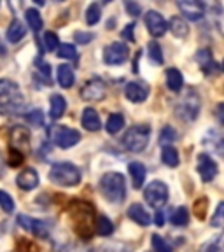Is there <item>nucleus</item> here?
Instances as JSON below:
<instances>
[{
  "label": "nucleus",
  "mask_w": 224,
  "mask_h": 252,
  "mask_svg": "<svg viewBox=\"0 0 224 252\" xmlns=\"http://www.w3.org/2000/svg\"><path fill=\"white\" fill-rule=\"evenodd\" d=\"M100 191L112 203H121L126 198L125 177L118 172H109L100 179Z\"/></svg>",
  "instance_id": "obj_1"
},
{
  "label": "nucleus",
  "mask_w": 224,
  "mask_h": 252,
  "mask_svg": "<svg viewBox=\"0 0 224 252\" xmlns=\"http://www.w3.org/2000/svg\"><path fill=\"white\" fill-rule=\"evenodd\" d=\"M49 181L56 186H63V188H72L81 182V170L68 161H60L55 163L49 170Z\"/></svg>",
  "instance_id": "obj_2"
},
{
  "label": "nucleus",
  "mask_w": 224,
  "mask_h": 252,
  "mask_svg": "<svg viewBox=\"0 0 224 252\" xmlns=\"http://www.w3.org/2000/svg\"><path fill=\"white\" fill-rule=\"evenodd\" d=\"M151 138V128L147 125H135L126 130L123 137V146L131 153H140L147 147Z\"/></svg>",
  "instance_id": "obj_3"
},
{
  "label": "nucleus",
  "mask_w": 224,
  "mask_h": 252,
  "mask_svg": "<svg viewBox=\"0 0 224 252\" xmlns=\"http://www.w3.org/2000/svg\"><path fill=\"white\" fill-rule=\"evenodd\" d=\"M47 137L49 140L55 144L60 149H70V147L77 146L81 142V133L74 128H68V126L55 125L47 130Z\"/></svg>",
  "instance_id": "obj_4"
},
{
  "label": "nucleus",
  "mask_w": 224,
  "mask_h": 252,
  "mask_svg": "<svg viewBox=\"0 0 224 252\" xmlns=\"http://www.w3.org/2000/svg\"><path fill=\"white\" fill-rule=\"evenodd\" d=\"M144 198H146L149 207H153L154 210H160L168 201V186L163 181H153L144 191Z\"/></svg>",
  "instance_id": "obj_5"
},
{
  "label": "nucleus",
  "mask_w": 224,
  "mask_h": 252,
  "mask_svg": "<svg viewBox=\"0 0 224 252\" xmlns=\"http://www.w3.org/2000/svg\"><path fill=\"white\" fill-rule=\"evenodd\" d=\"M177 116L184 121H194L198 118V112H200V100H198V94H194V91H189L184 98L177 103V109H175Z\"/></svg>",
  "instance_id": "obj_6"
},
{
  "label": "nucleus",
  "mask_w": 224,
  "mask_h": 252,
  "mask_svg": "<svg viewBox=\"0 0 224 252\" xmlns=\"http://www.w3.org/2000/svg\"><path fill=\"white\" fill-rule=\"evenodd\" d=\"M16 220H18V224H20L21 228L27 229L28 233H32V235L37 236V238H47V236H49V224H47L46 220L25 216V214L16 217Z\"/></svg>",
  "instance_id": "obj_7"
},
{
  "label": "nucleus",
  "mask_w": 224,
  "mask_h": 252,
  "mask_svg": "<svg viewBox=\"0 0 224 252\" xmlns=\"http://www.w3.org/2000/svg\"><path fill=\"white\" fill-rule=\"evenodd\" d=\"M128 46L125 42H112L103 49V62L107 65H121L128 60Z\"/></svg>",
  "instance_id": "obj_8"
},
{
  "label": "nucleus",
  "mask_w": 224,
  "mask_h": 252,
  "mask_svg": "<svg viewBox=\"0 0 224 252\" xmlns=\"http://www.w3.org/2000/svg\"><path fill=\"white\" fill-rule=\"evenodd\" d=\"M107 93V86L102 79H90L84 88L81 90V98L86 102H96V100H103Z\"/></svg>",
  "instance_id": "obj_9"
},
{
  "label": "nucleus",
  "mask_w": 224,
  "mask_h": 252,
  "mask_svg": "<svg viewBox=\"0 0 224 252\" xmlns=\"http://www.w3.org/2000/svg\"><path fill=\"white\" fill-rule=\"evenodd\" d=\"M196 168L200 177L203 182H212L217 175V163L212 159V156H209L207 153L198 154V161H196Z\"/></svg>",
  "instance_id": "obj_10"
},
{
  "label": "nucleus",
  "mask_w": 224,
  "mask_h": 252,
  "mask_svg": "<svg viewBox=\"0 0 224 252\" xmlns=\"http://www.w3.org/2000/svg\"><path fill=\"white\" fill-rule=\"evenodd\" d=\"M149 84L146 81H131V83L126 84L125 88V96L130 102L133 103H140L149 96Z\"/></svg>",
  "instance_id": "obj_11"
},
{
  "label": "nucleus",
  "mask_w": 224,
  "mask_h": 252,
  "mask_svg": "<svg viewBox=\"0 0 224 252\" xmlns=\"http://www.w3.org/2000/svg\"><path fill=\"white\" fill-rule=\"evenodd\" d=\"M146 27L153 37H163L168 30L166 21L158 11H149L146 14Z\"/></svg>",
  "instance_id": "obj_12"
},
{
  "label": "nucleus",
  "mask_w": 224,
  "mask_h": 252,
  "mask_svg": "<svg viewBox=\"0 0 224 252\" xmlns=\"http://www.w3.org/2000/svg\"><path fill=\"white\" fill-rule=\"evenodd\" d=\"M177 7L182 12V16L191 21H200L205 14V5L201 2H194V0H182L177 4Z\"/></svg>",
  "instance_id": "obj_13"
},
{
  "label": "nucleus",
  "mask_w": 224,
  "mask_h": 252,
  "mask_svg": "<svg viewBox=\"0 0 224 252\" xmlns=\"http://www.w3.org/2000/svg\"><path fill=\"white\" fill-rule=\"evenodd\" d=\"M40 179H39V173H37L35 168H25L18 173V177H16V184L18 188L23 189V191H32V189H35L39 186Z\"/></svg>",
  "instance_id": "obj_14"
},
{
  "label": "nucleus",
  "mask_w": 224,
  "mask_h": 252,
  "mask_svg": "<svg viewBox=\"0 0 224 252\" xmlns=\"http://www.w3.org/2000/svg\"><path fill=\"white\" fill-rule=\"evenodd\" d=\"M11 140H12V149L20 151H28L30 147V131L25 126H14L11 130Z\"/></svg>",
  "instance_id": "obj_15"
},
{
  "label": "nucleus",
  "mask_w": 224,
  "mask_h": 252,
  "mask_svg": "<svg viewBox=\"0 0 224 252\" xmlns=\"http://www.w3.org/2000/svg\"><path fill=\"white\" fill-rule=\"evenodd\" d=\"M81 123L86 128L88 131H98L102 128V123H100L98 112L93 109V107H86L83 110V116H81Z\"/></svg>",
  "instance_id": "obj_16"
},
{
  "label": "nucleus",
  "mask_w": 224,
  "mask_h": 252,
  "mask_svg": "<svg viewBox=\"0 0 224 252\" xmlns=\"http://www.w3.org/2000/svg\"><path fill=\"white\" fill-rule=\"evenodd\" d=\"M67 110V100L63 98L62 94L55 93L49 98V118L51 119H60Z\"/></svg>",
  "instance_id": "obj_17"
},
{
  "label": "nucleus",
  "mask_w": 224,
  "mask_h": 252,
  "mask_svg": "<svg viewBox=\"0 0 224 252\" xmlns=\"http://www.w3.org/2000/svg\"><path fill=\"white\" fill-rule=\"evenodd\" d=\"M128 217L140 226H149L151 224V216L147 214V210L144 209L140 203L130 205V209H128Z\"/></svg>",
  "instance_id": "obj_18"
},
{
  "label": "nucleus",
  "mask_w": 224,
  "mask_h": 252,
  "mask_svg": "<svg viewBox=\"0 0 224 252\" xmlns=\"http://www.w3.org/2000/svg\"><path fill=\"white\" fill-rule=\"evenodd\" d=\"M128 172H130L131 181H133V188L140 189L144 186V182H146V175H147L146 166L142 165L140 161H131L128 165Z\"/></svg>",
  "instance_id": "obj_19"
},
{
  "label": "nucleus",
  "mask_w": 224,
  "mask_h": 252,
  "mask_svg": "<svg viewBox=\"0 0 224 252\" xmlns=\"http://www.w3.org/2000/svg\"><path fill=\"white\" fill-rule=\"evenodd\" d=\"M196 62H198V65H200V68L207 75H210V74L216 72L217 67H216V62H214L210 49H200V51L196 53Z\"/></svg>",
  "instance_id": "obj_20"
},
{
  "label": "nucleus",
  "mask_w": 224,
  "mask_h": 252,
  "mask_svg": "<svg viewBox=\"0 0 224 252\" xmlns=\"http://www.w3.org/2000/svg\"><path fill=\"white\" fill-rule=\"evenodd\" d=\"M56 79H58L60 86L65 88V90L74 86L75 74H74V70H72L70 65H60V67L56 68Z\"/></svg>",
  "instance_id": "obj_21"
},
{
  "label": "nucleus",
  "mask_w": 224,
  "mask_h": 252,
  "mask_svg": "<svg viewBox=\"0 0 224 252\" xmlns=\"http://www.w3.org/2000/svg\"><path fill=\"white\" fill-rule=\"evenodd\" d=\"M25 35H27V28H25V25L21 23L20 20H12L11 25L7 27V33H5L9 42L18 44L21 39H25Z\"/></svg>",
  "instance_id": "obj_22"
},
{
  "label": "nucleus",
  "mask_w": 224,
  "mask_h": 252,
  "mask_svg": "<svg viewBox=\"0 0 224 252\" xmlns=\"http://www.w3.org/2000/svg\"><path fill=\"white\" fill-rule=\"evenodd\" d=\"M165 79H166V88L170 91H173V93H179L182 90V86H184V77H182V74L175 67L166 70Z\"/></svg>",
  "instance_id": "obj_23"
},
{
  "label": "nucleus",
  "mask_w": 224,
  "mask_h": 252,
  "mask_svg": "<svg viewBox=\"0 0 224 252\" xmlns=\"http://www.w3.org/2000/svg\"><path fill=\"white\" fill-rule=\"evenodd\" d=\"M166 27H168L170 32H172L175 37H179V39H184V37H188V33H189L188 23L182 20L181 16H173V18H170V21L166 23Z\"/></svg>",
  "instance_id": "obj_24"
},
{
  "label": "nucleus",
  "mask_w": 224,
  "mask_h": 252,
  "mask_svg": "<svg viewBox=\"0 0 224 252\" xmlns=\"http://www.w3.org/2000/svg\"><path fill=\"white\" fill-rule=\"evenodd\" d=\"M25 18H27L28 27L33 30V33H39V32L42 30L44 21H42V18H40V12L37 11V9H27V12H25Z\"/></svg>",
  "instance_id": "obj_25"
},
{
  "label": "nucleus",
  "mask_w": 224,
  "mask_h": 252,
  "mask_svg": "<svg viewBox=\"0 0 224 252\" xmlns=\"http://www.w3.org/2000/svg\"><path fill=\"white\" fill-rule=\"evenodd\" d=\"M200 252H224V231L216 235L212 240L205 242L200 247Z\"/></svg>",
  "instance_id": "obj_26"
},
{
  "label": "nucleus",
  "mask_w": 224,
  "mask_h": 252,
  "mask_svg": "<svg viewBox=\"0 0 224 252\" xmlns=\"http://www.w3.org/2000/svg\"><path fill=\"white\" fill-rule=\"evenodd\" d=\"M123 126H125V116L116 112V114H110L109 119H107V125H105V130L107 133L110 135H116L123 130Z\"/></svg>",
  "instance_id": "obj_27"
},
{
  "label": "nucleus",
  "mask_w": 224,
  "mask_h": 252,
  "mask_svg": "<svg viewBox=\"0 0 224 252\" xmlns=\"http://www.w3.org/2000/svg\"><path fill=\"white\" fill-rule=\"evenodd\" d=\"M161 161L165 163L166 166H172V168H175V166H179V153H177V149L175 147H172V146H166V147H163V151H161Z\"/></svg>",
  "instance_id": "obj_28"
},
{
  "label": "nucleus",
  "mask_w": 224,
  "mask_h": 252,
  "mask_svg": "<svg viewBox=\"0 0 224 252\" xmlns=\"http://www.w3.org/2000/svg\"><path fill=\"white\" fill-rule=\"evenodd\" d=\"M95 231L102 236H109L114 231V224H112V220H110L109 217L100 216L98 219H96V222H95Z\"/></svg>",
  "instance_id": "obj_29"
},
{
  "label": "nucleus",
  "mask_w": 224,
  "mask_h": 252,
  "mask_svg": "<svg viewBox=\"0 0 224 252\" xmlns=\"http://www.w3.org/2000/svg\"><path fill=\"white\" fill-rule=\"evenodd\" d=\"M170 222L173 226H188L189 222V214L186 207H177V209L173 210L172 216H170Z\"/></svg>",
  "instance_id": "obj_30"
},
{
  "label": "nucleus",
  "mask_w": 224,
  "mask_h": 252,
  "mask_svg": "<svg viewBox=\"0 0 224 252\" xmlns=\"http://www.w3.org/2000/svg\"><path fill=\"white\" fill-rule=\"evenodd\" d=\"M100 18H102V9H100V5L91 4L90 7L86 9V23L90 25V27H93V25L98 23Z\"/></svg>",
  "instance_id": "obj_31"
},
{
  "label": "nucleus",
  "mask_w": 224,
  "mask_h": 252,
  "mask_svg": "<svg viewBox=\"0 0 224 252\" xmlns=\"http://www.w3.org/2000/svg\"><path fill=\"white\" fill-rule=\"evenodd\" d=\"M151 245H153L154 252H172V245L160 235L151 236Z\"/></svg>",
  "instance_id": "obj_32"
},
{
  "label": "nucleus",
  "mask_w": 224,
  "mask_h": 252,
  "mask_svg": "<svg viewBox=\"0 0 224 252\" xmlns=\"http://www.w3.org/2000/svg\"><path fill=\"white\" fill-rule=\"evenodd\" d=\"M147 51H149L151 62L156 63V65H163L165 58H163V51H161V47H160V44H158V42H151L149 47H147Z\"/></svg>",
  "instance_id": "obj_33"
},
{
  "label": "nucleus",
  "mask_w": 224,
  "mask_h": 252,
  "mask_svg": "<svg viewBox=\"0 0 224 252\" xmlns=\"http://www.w3.org/2000/svg\"><path fill=\"white\" fill-rule=\"evenodd\" d=\"M42 42H44V47H46V51H49V53L56 51V47H60V39L55 32H46Z\"/></svg>",
  "instance_id": "obj_34"
},
{
  "label": "nucleus",
  "mask_w": 224,
  "mask_h": 252,
  "mask_svg": "<svg viewBox=\"0 0 224 252\" xmlns=\"http://www.w3.org/2000/svg\"><path fill=\"white\" fill-rule=\"evenodd\" d=\"M14 207L16 205H14V200H12L11 194L0 189V209L4 210L5 214H12L14 212Z\"/></svg>",
  "instance_id": "obj_35"
},
{
  "label": "nucleus",
  "mask_w": 224,
  "mask_h": 252,
  "mask_svg": "<svg viewBox=\"0 0 224 252\" xmlns=\"http://www.w3.org/2000/svg\"><path fill=\"white\" fill-rule=\"evenodd\" d=\"M25 119H27L32 126H37V128H39V126H44V112L40 109L27 112V114H25Z\"/></svg>",
  "instance_id": "obj_36"
},
{
  "label": "nucleus",
  "mask_w": 224,
  "mask_h": 252,
  "mask_svg": "<svg viewBox=\"0 0 224 252\" xmlns=\"http://www.w3.org/2000/svg\"><path fill=\"white\" fill-rule=\"evenodd\" d=\"M175 138H177L175 130H173L172 126H165V128L161 130V133H160V144H161L163 147H166V146H170Z\"/></svg>",
  "instance_id": "obj_37"
},
{
  "label": "nucleus",
  "mask_w": 224,
  "mask_h": 252,
  "mask_svg": "<svg viewBox=\"0 0 224 252\" xmlns=\"http://www.w3.org/2000/svg\"><path fill=\"white\" fill-rule=\"evenodd\" d=\"M58 56L63 60H75L77 58V51H75L74 44H62L58 47Z\"/></svg>",
  "instance_id": "obj_38"
},
{
  "label": "nucleus",
  "mask_w": 224,
  "mask_h": 252,
  "mask_svg": "<svg viewBox=\"0 0 224 252\" xmlns=\"http://www.w3.org/2000/svg\"><path fill=\"white\" fill-rule=\"evenodd\" d=\"M18 90V84L14 81H9V79H0V98L2 96H7V94L14 93Z\"/></svg>",
  "instance_id": "obj_39"
},
{
  "label": "nucleus",
  "mask_w": 224,
  "mask_h": 252,
  "mask_svg": "<svg viewBox=\"0 0 224 252\" xmlns=\"http://www.w3.org/2000/svg\"><path fill=\"white\" fill-rule=\"evenodd\" d=\"M210 224L212 226H223L224 224V201L223 203H219V207H217L212 220H210Z\"/></svg>",
  "instance_id": "obj_40"
},
{
  "label": "nucleus",
  "mask_w": 224,
  "mask_h": 252,
  "mask_svg": "<svg viewBox=\"0 0 224 252\" xmlns=\"http://www.w3.org/2000/svg\"><path fill=\"white\" fill-rule=\"evenodd\" d=\"M74 39L79 44H90L95 39V33H90V32H75Z\"/></svg>",
  "instance_id": "obj_41"
},
{
  "label": "nucleus",
  "mask_w": 224,
  "mask_h": 252,
  "mask_svg": "<svg viewBox=\"0 0 224 252\" xmlns=\"http://www.w3.org/2000/svg\"><path fill=\"white\" fill-rule=\"evenodd\" d=\"M207 203H209V200H207L205 196L194 201V214H196L200 219H203V217H205V209H207Z\"/></svg>",
  "instance_id": "obj_42"
},
{
  "label": "nucleus",
  "mask_w": 224,
  "mask_h": 252,
  "mask_svg": "<svg viewBox=\"0 0 224 252\" xmlns=\"http://www.w3.org/2000/svg\"><path fill=\"white\" fill-rule=\"evenodd\" d=\"M21 161H23V153H20V151H16V149H11V154H9V165L18 166V165H21Z\"/></svg>",
  "instance_id": "obj_43"
},
{
  "label": "nucleus",
  "mask_w": 224,
  "mask_h": 252,
  "mask_svg": "<svg viewBox=\"0 0 224 252\" xmlns=\"http://www.w3.org/2000/svg\"><path fill=\"white\" fill-rule=\"evenodd\" d=\"M125 9H126V12L131 16H140V12H142V7L138 4H135V2H125Z\"/></svg>",
  "instance_id": "obj_44"
},
{
  "label": "nucleus",
  "mask_w": 224,
  "mask_h": 252,
  "mask_svg": "<svg viewBox=\"0 0 224 252\" xmlns=\"http://www.w3.org/2000/svg\"><path fill=\"white\" fill-rule=\"evenodd\" d=\"M133 28H135V25L133 23H130L128 27H125V30H123V39H126L128 42H133L135 40V37H133Z\"/></svg>",
  "instance_id": "obj_45"
},
{
  "label": "nucleus",
  "mask_w": 224,
  "mask_h": 252,
  "mask_svg": "<svg viewBox=\"0 0 224 252\" xmlns=\"http://www.w3.org/2000/svg\"><path fill=\"white\" fill-rule=\"evenodd\" d=\"M216 118H217V121H219V125L224 126V102L217 105V109H216Z\"/></svg>",
  "instance_id": "obj_46"
},
{
  "label": "nucleus",
  "mask_w": 224,
  "mask_h": 252,
  "mask_svg": "<svg viewBox=\"0 0 224 252\" xmlns=\"http://www.w3.org/2000/svg\"><path fill=\"white\" fill-rule=\"evenodd\" d=\"M216 151H217V154H219V156L224 158V137L217 138V142H216Z\"/></svg>",
  "instance_id": "obj_47"
},
{
  "label": "nucleus",
  "mask_w": 224,
  "mask_h": 252,
  "mask_svg": "<svg viewBox=\"0 0 224 252\" xmlns=\"http://www.w3.org/2000/svg\"><path fill=\"white\" fill-rule=\"evenodd\" d=\"M154 220H156V226H163V224H165V217H163L161 210H156V217H154Z\"/></svg>",
  "instance_id": "obj_48"
},
{
  "label": "nucleus",
  "mask_w": 224,
  "mask_h": 252,
  "mask_svg": "<svg viewBox=\"0 0 224 252\" xmlns=\"http://www.w3.org/2000/svg\"><path fill=\"white\" fill-rule=\"evenodd\" d=\"M4 55H5V46L0 42V56H4Z\"/></svg>",
  "instance_id": "obj_49"
},
{
  "label": "nucleus",
  "mask_w": 224,
  "mask_h": 252,
  "mask_svg": "<svg viewBox=\"0 0 224 252\" xmlns=\"http://www.w3.org/2000/svg\"><path fill=\"white\" fill-rule=\"evenodd\" d=\"M223 70H224V60H223Z\"/></svg>",
  "instance_id": "obj_50"
}]
</instances>
